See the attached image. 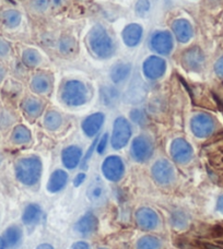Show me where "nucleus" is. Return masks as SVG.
Returning <instances> with one entry per match:
<instances>
[{"label": "nucleus", "instance_id": "nucleus-1", "mask_svg": "<svg viewBox=\"0 0 223 249\" xmlns=\"http://www.w3.org/2000/svg\"><path fill=\"white\" fill-rule=\"evenodd\" d=\"M16 175L22 184L33 186L42 175V162L37 157L21 159L16 165Z\"/></svg>", "mask_w": 223, "mask_h": 249}, {"label": "nucleus", "instance_id": "nucleus-2", "mask_svg": "<svg viewBox=\"0 0 223 249\" xmlns=\"http://www.w3.org/2000/svg\"><path fill=\"white\" fill-rule=\"evenodd\" d=\"M89 45L91 51L100 58H109L113 55V42L103 26L96 25L92 29L89 36Z\"/></svg>", "mask_w": 223, "mask_h": 249}, {"label": "nucleus", "instance_id": "nucleus-3", "mask_svg": "<svg viewBox=\"0 0 223 249\" xmlns=\"http://www.w3.org/2000/svg\"><path fill=\"white\" fill-rule=\"evenodd\" d=\"M88 91L86 86L77 80L66 82L61 91V99L69 106H80L87 102Z\"/></svg>", "mask_w": 223, "mask_h": 249}, {"label": "nucleus", "instance_id": "nucleus-4", "mask_svg": "<svg viewBox=\"0 0 223 249\" xmlns=\"http://www.w3.org/2000/svg\"><path fill=\"white\" fill-rule=\"evenodd\" d=\"M131 137V127L127 119L118 117L114 123L113 135H112V146L115 150L124 148Z\"/></svg>", "mask_w": 223, "mask_h": 249}, {"label": "nucleus", "instance_id": "nucleus-5", "mask_svg": "<svg viewBox=\"0 0 223 249\" xmlns=\"http://www.w3.org/2000/svg\"><path fill=\"white\" fill-rule=\"evenodd\" d=\"M153 143L148 137L139 136L133 139L131 144V157L137 162H146L152 157Z\"/></svg>", "mask_w": 223, "mask_h": 249}, {"label": "nucleus", "instance_id": "nucleus-6", "mask_svg": "<svg viewBox=\"0 0 223 249\" xmlns=\"http://www.w3.org/2000/svg\"><path fill=\"white\" fill-rule=\"evenodd\" d=\"M190 128L196 137L206 138L215 130V121L208 114H197L191 119Z\"/></svg>", "mask_w": 223, "mask_h": 249}, {"label": "nucleus", "instance_id": "nucleus-7", "mask_svg": "<svg viewBox=\"0 0 223 249\" xmlns=\"http://www.w3.org/2000/svg\"><path fill=\"white\" fill-rule=\"evenodd\" d=\"M102 171L106 179L111 181H118L125 174V165L122 159L116 155L106 158L102 164Z\"/></svg>", "mask_w": 223, "mask_h": 249}, {"label": "nucleus", "instance_id": "nucleus-8", "mask_svg": "<svg viewBox=\"0 0 223 249\" xmlns=\"http://www.w3.org/2000/svg\"><path fill=\"white\" fill-rule=\"evenodd\" d=\"M151 173H152L153 179L161 185H169L175 179L174 168L172 164L167 160H160V161L155 162Z\"/></svg>", "mask_w": 223, "mask_h": 249}, {"label": "nucleus", "instance_id": "nucleus-9", "mask_svg": "<svg viewBox=\"0 0 223 249\" xmlns=\"http://www.w3.org/2000/svg\"><path fill=\"white\" fill-rule=\"evenodd\" d=\"M193 148L185 139L177 138L171 144V155L173 160L177 163L185 164L189 162L193 158Z\"/></svg>", "mask_w": 223, "mask_h": 249}, {"label": "nucleus", "instance_id": "nucleus-10", "mask_svg": "<svg viewBox=\"0 0 223 249\" xmlns=\"http://www.w3.org/2000/svg\"><path fill=\"white\" fill-rule=\"evenodd\" d=\"M150 46L161 55H168L173 50V37L168 32H157L151 37Z\"/></svg>", "mask_w": 223, "mask_h": 249}, {"label": "nucleus", "instance_id": "nucleus-11", "mask_svg": "<svg viewBox=\"0 0 223 249\" xmlns=\"http://www.w3.org/2000/svg\"><path fill=\"white\" fill-rule=\"evenodd\" d=\"M136 221L140 229L144 231H152L159 224V216L152 209L140 208L136 212Z\"/></svg>", "mask_w": 223, "mask_h": 249}, {"label": "nucleus", "instance_id": "nucleus-12", "mask_svg": "<svg viewBox=\"0 0 223 249\" xmlns=\"http://www.w3.org/2000/svg\"><path fill=\"white\" fill-rule=\"evenodd\" d=\"M182 62L185 68L194 71L202 69L204 62V56L199 47L194 46L187 50L182 56Z\"/></svg>", "mask_w": 223, "mask_h": 249}, {"label": "nucleus", "instance_id": "nucleus-13", "mask_svg": "<svg viewBox=\"0 0 223 249\" xmlns=\"http://www.w3.org/2000/svg\"><path fill=\"white\" fill-rule=\"evenodd\" d=\"M167 64L162 58L151 56L144 62V73L149 79H159L166 73Z\"/></svg>", "mask_w": 223, "mask_h": 249}, {"label": "nucleus", "instance_id": "nucleus-14", "mask_svg": "<svg viewBox=\"0 0 223 249\" xmlns=\"http://www.w3.org/2000/svg\"><path fill=\"white\" fill-rule=\"evenodd\" d=\"M87 194L89 200L97 207L103 206L106 202V199H108V193H106L105 186L99 178L94 179L89 185Z\"/></svg>", "mask_w": 223, "mask_h": 249}, {"label": "nucleus", "instance_id": "nucleus-15", "mask_svg": "<svg viewBox=\"0 0 223 249\" xmlns=\"http://www.w3.org/2000/svg\"><path fill=\"white\" fill-rule=\"evenodd\" d=\"M99 225V221H97L96 216L91 212H88L84 214L81 219H80L74 225L75 231L79 234L83 235V236H89V235L93 234L97 229Z\"/></svg>", "mask_w": 223, "mask_h": 249}, {"label": "nucleus", "instance_id": "nucleus-16", "mask_svg": "<svg viewBox=\"0 0 223 249\" xmlns=\"http://www.w3.org/2000/svg\"><path fill=\"white\" fill-rule=\"evenodd\" d=\"M104 123V115L102 113H95L88 116L82 123V130L88 137H94L100 131Z\"/></svg>", "mask_w": 223, "mask_h": 249}, {"label": "nucleus", "instance_id": "nucleus-17", "mask_svg": "<svg viewBox=\"0 0 223 249\" xmlns=\"http://www.w3.org/2000/svg\"><path fill=\"white\" fill-rule=\"evenodd\" d=\"M82 157V150L77 145H70L62 151L61 159L62 163L66 168L68 170H74L77 167L80 163V160Z\"/></svg>", "mask_w": 223, "mask_h": 249}, {"label": "nucleus", "instance_id": "nucleus-18", "mask_svg": "<svg viewBox=\"0 0 223 249\" xmlns=\"http://www.w3.org/2000/svg\"><path fill=\"white\" fill-rule=\"evenodd\" d=\"M173 32L181 43H186L193 36V28L187 20L178 19L173 22Z\"/></svg>", "mask_w": 223, "mask_h": 249}, {"label": "nucleus", "instance_id": "nucleus-19", "mask_svg": "<svg viewBox=\"0 0 223 249\" xmlns=\"http://www.w3.org/2000/svg\"><path fill=\"white\" fill-rule=\"evenodd\" d=\"M142 37V28L139 24H129L123 31V38L126 45L133 47L139 44Z\"/></svg>", "mask_w": 223, "mask_h": 249}, {"label": "nucleus", "instance_id": "nucleus-20", "mask_svg": "<svg viewBox=\"0 0 223 249\" xmlns=\"http://www.w3.org/2000/svg\"><path fill=\"white\" fill-rule=\"evenodd\" d=\"M68 181V174L65 171L57 170L50 177V180L47 183V190L50 193H58L66 186Z\"/></svg>", "mask_w": 223, "mask_h": 249}, {"label": "nucleus", "instance_id": "nucleus-21", "mask_svg": "<svg viewBox=\"0 0 223 249\" xmlns=\"http://www.w3.org/2000/svg\"><path fill=\"white\" fill-rule=\"evenodd\" d=\"M42 217V209L37 203H31L25 208L22 215V221L25 225H34L38 223Z\"/></svg>", "mask_w": 223, "mask_h": 249}, {"label": "nucleus", "instance_id": "nucleus-22", "mask_svg": "<svg viewBox=\"0 0 223 249\" xmlns=\"http://www.w3.org/2000/svg\"><path fill=\"white\" fill-rule=\"evenodd\" d=\"M146 96V90L145 86L139 79H135L131 83L130 88L127 91V97L128 100L132 102V103H138V102L144 101Z\"/></svg>", "mask_w": 223, "mask_h": 249}, {"label": "nucleus", "instance_id": "nucleus-23", "mask_svg": "<svg viewBox=\"0 0 223 249\" xmlns=\"http://www.w3.org/2000/svg\"><path fill=\"white\" fill-rule=\"evenodd\" d=\"M22 237V230L18 225H12L6 230L3 234V241L6 247L13 248L20 243Z\"/></svg>", "mask_w": 223, "mask_h": 249}, {"label": "nucleus", "instance_id": "nucleus-24", "mask_svg": "<svg viewBox=\"0 0 223 249\" xmlns=\"http://www.w3.org/2000/svg\"><path fill=\"white\" fill-rule=\"evenodd\" d=\"M131 66L128 64H117L111 71V78L115 83H119L126 80L130 73Z\"/></svg>", "mask_w": 223, "mask_h": 249}, {"label": "nucleus", "instance_id": "nucleus-25", "mask_svg": "<svg viewBox=\"0 0 223 249\" xmlns=\"http://www.w3.org/2000/svg\"><path fill=\"white\" fill-rule=\"evenodd\" d=\"M119 93L115 88L104 87L101 89L102 103L106 106H114L118 102Z\"/></svg>", "mask_w": 223, "mask_h": 249}, {"label": "nucleus", "instance_id": "nucleus-26", "mask_svg": "<svg viewBox=\"0 0 223 249\" xmlns=\"http://www.w3.org/2000/svg\"><path fill=\"white\" fill-rule=\"evenodd\" d=\"M23 109L28 116L37 118L42 114L43 104L37 99H28L23 103Z\"/></svg>", "mask_w": 223, "mask_h": 249}, {"label": "nucleus", "instance_id": "nucleus-27", "mask_svg": "<svg viewBox=\"0 0 223 249\" xmlns=\"http://www.w3.org/2000/svg\"><path fill=\"white\" fill-rule=\"evenodd\" d=\"M32 89L34 92L39 93V94L46 93L51 89L50 77H47L45 74L37 75L32 81Z\"/></svg>", "mask_w": 223, "mask_h": 249}, {"label": "nucleus", "instance_id": "nucleus-28", "mask_svg": "<svg viewBox=\"0 0 223 249\" xmlns=\"http://www.w3.org/2000/svg\"><path fill=\"white\" fill-rule=\"evenodd\" d=\"M12 139L18 144H24L31 141V132L24 126L16 127L12 133Z\"/></svg>", "mask_w": 223, "mask_h": 249}, {"label": "nucleus", "instance_id": "nucleus-29", "mask_svg": "<svg viewBox=\"0 0 223 249\" xmlns=\"http://www.w3.org/2000/svg\"><path fill=\"white\" fill-rule=\"evenodd\" d=\"M59 50L64 55H74L77 52V43H75V39L71 36H64L60 39Z\"/></svg>", "mask_w": 223, "mask_h": 249}, {"label": "nucleus", "instance_id": "nucleus-30", "mask_svg": "<svg viewBox=\"0 0 223 249\" xmlns=\"http://www.w3.org/2000/svg\"><path fill=\"white\" fill-rule=\"evenodd\" d=\"M160 247H161V242L159 241V238L151 235H146L137 243V249H160Z\"/></svg>", "mask_w": 223, "mask_h": 249}, {"label": "nucleus", "instance_id": "nucleus-31", "mask_svg": "<svg viewBox=\"0 0 223 249\" xmlns=\"http://www.w3.org/2000/svg\"><path fill=\"white\" fill-rule=\"evenodd\" d=\"M44 124L50 130H56L61 124V116L57 112H54V110L48 112L45 118H44Z\"/></svg>", "mask_w": 223, "mask_h": 249}, {"label": "nucleus", "instance_id": "nucleus-32", "mask_svg": "<svg viewBox=\"0 0 223 249\" xmlns=\"http://www.w3.org/2000/svg\"><path fill=\"white\" fill-rule=\"evenodd\" d=\"M23 61L29 67H35L41 62V56L34 50H28L23 54Z\"/></svg>", "mask_w": 223, "mask_h": 249}, {"label": "nucleus", "instance_id": "nucleus-33", "mask_svg": "<svg viewBox=\"0 0 223 249\" xmlns=\"http://www.w3.org/2000/svg\"><path fill=\"white\" fill-rule=\"evenodd\" d=\"M130 118L133 123L137 124H140V126H145L148 122V117H147V114L145 110L142 109H133L130 113Z\"/></svg>", "mask_w": 223, "mask_h": 249}, {"label": "nucleus", "instance_id": "nucleus-34", "mask_svg": "<svg viewBox=\"0 0 223 249\" xmlns=\"http://www.w3.org/2000/svg\"><path fill=\"white\" fill-rule=\"evenodd\" d=\"M172 225L178 229H185L187 226V217L183 212H175L172 215Z\"/></svg>", "mask_w": 223, "mask_h": 249}, {"label": "nucleus", "instance_id": "nucleus-35", "mask_svg": "<svg viewBox=\"0 0 223 249\" xmlns=\"http://www.w3.org/2000/svg\"><path fill=\"white\" fill-rule=\"evenodd\" d=\"M6 22L9 26H16L20 23V15L15 11H9L6 13Z\"/></svg>", "mask_w": 223, "mask_h": 249}, {"label": "nucleus", "instance_id": "nucleus-36", "mask_svg": "<svg viewBox=\"0 0 223 249\" xmlns=\"http://www.w3.org/2000/svg\"><path fill=\"white\" fill-rule=\"evenodd\" d=\"M150 9L149 0H138L136 3V12L139 16H145Z\"/></svg>", "mask_w": 223, "mask_h": 249}, {"label": "nucleus", "instance_id": "nucleus-37", "mask_svg": "<svg viewBox=\"0 0 223 249\" xmlns=\"http://www.w3.org/2000/svg\"><path fill=\"white\" fill-rule=\"evenodd\" d=\"M48 6H50V1L48 0H34L33 1V7L38 12H44L47 10Z\"/></svg>", "mask_w": 223, "mask_h": 249}, {"label": "nucleus", "instance_id": "nucleus-38", "mask_svg": "<svg viewBox=\"0 0 223 249\" xmlns=\"http://www.w3.org/2000/svg\"><path fill=\"white\" fill-rule=\"evenodd\" d=\"M108 139H109V135L108 133H105V135L102 137V139L99 142V144H97V152H99V154H102L105 151L106 143H108Z\"/></svg>", "mask_w": 223, "mask_h": 249}, {"label": "nucleus", "instance_id": "nucleus-39", "mask_svg": "<svg viewBox=\"0 0 223 249\" xmlns=\"http://www.w3.org/2000/svg\"><path fill=\"white\" fill-rule=\"evenodd\" d=\"M97 142H99V139H97V138H95V139H94V142H93L92 145L90 146V149H89V151H88V152H87L86 157H84V159H83V165H84V164H86V163L89 161V159H90V158L92 157V154H93V151H94L95 146L97 145Z\"/></svg>", "mask_w": 223, "mask_h": 249}, {"label": "nucleus", "instance_id": "nucleus-40", "mask_svg": "<svg viewBox=\"0 0 223 249\" xmlns=\"http://www.w3.org/2000/svg\"><path fill=\"white\" fill-rule=\"evenodd\" d=\"M215 69L217 74L219 75V77L223 78V57H221V58L217 61Z\"/></svg>", "mask_w": 223, "mask_h": 249}, {"label": "nucleus", "instance_id": "nucleus-41", "mask_svg": "<svg viewBox=\"0 0 223 249\" xmlns=\"http://www.w3.org/2000/svg\"><path fill=\"white\" fill-rule=\"evenodd\" d=\"M86 178H87L86 174H83V173H80V174H78L77 177H75V178H74V185L75 187H79L80 185H81V184L83 183L84 179H86Z\"/></svg>", "mask_w": 223, "mask_h": 249}, {"label": "nucleus", "instance_id": "nucleus-42", "mask_svg": "<svg viewBox=\"0 0 223 249\" xmlns=\"http://www.w3.org/2000/svg\"><path fill=\"white\" fill-rule=\"evenodd\" d=\"M70 249H90V246L86 242H77L71 246Z\"/></svg>", "mask_w": 223, "mask_h": 249}, {"label": "nucleus", "instance_id": "nucleus-43", "mask_svg": "<svg viewBox=\"0 0 223 249\" xmlns=\"http://www.w3.org/2000/svg\"><path fill=\"white\" fill-rule=\"evenodd\" d=\"M217 209L218 211L221 212L223 214V195L221 196V197L218 199V202H217Z\"/></svg>", "mask_w": 223, "mask_h": 249}, {"label": "nucleus", "instance_id": "nucleus-44", "mask_svg": "<svg viewBox=\"0 0 223 249\" xmlns=\"http://www.w3.org/2000/svg\"><path fill=\"white\" fill-rule=\"evenodd\" d=\"M37 249H54V247L50 245V244H42V245H39Z\"/></svg>", "mask_w": 223, "mask_h": 249}, {"label": "nucleus", "instance_id": "nucleus-45", "mask_svg": "<svg viewBox=\"0 0 223 249\" xmlns=\"http://www.w3.org/2000/svg\"><path fill=\"white\" fill-rule=\"evenodd\" d=\"M6 248V244H4V241L2 237H0V249H4Z\"/></svg>", "mask_w": 223, "mask_h": 249}, {"label": "nucleus", "instance_id": "nucleus-46", "mask_svg": "<svg viewBox=\"0 0 223 249\" xmlns=\"http://www.w3.org/2000/svg\"><path fill=\"white\" fill-rule=\"evenodd\" d=\"M54 1H55V3H56V4H58V3H60L61 0H54Z\"/></svg>", "mask_w": 223, "mask_h": 249}, {"label": "nucleus", "instance_id": "nucleus-47", "mask_svg": "<svg viewBox=\"0 0 223 249\" xmlns=\"http://www.w3.org/2000/svg\"><path fill=\"white\" fill-rule=\"evenodd\" d=\"M101 249H106V248H101Z\"/></svg>", "mask_w": 223, "mask_h": 249}]
</instances>
